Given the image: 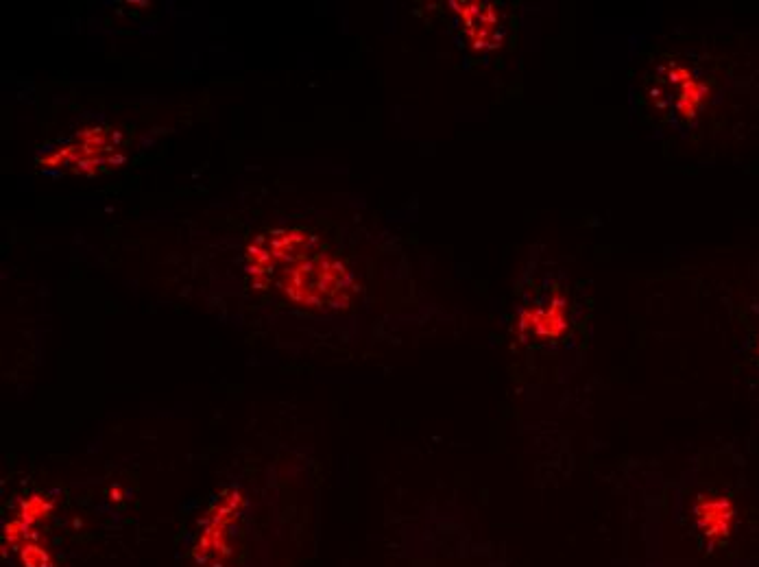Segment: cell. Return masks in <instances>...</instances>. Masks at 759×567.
I'll return each mask as SVG.
<instances>
[{
    "label": "cell",
    "instance_id": "obj_1",
    "mask_svg": "<svg viewBox=\"0 0 759 567\" xmlns=\"http://www.w3.org/2000/svg\"><path fill=\"white\" fill-rule=\"evenodd\" d=\"M698 526L712 539H722L729 535L733 522V509L725 498H707L698 502Z\"/></svg>",
    "mask_w": 759,
    "mask_h": 567
}]
</instances>
